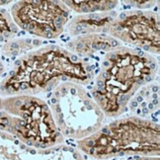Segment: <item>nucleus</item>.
<instances>
[{
    "mask_svg": "<svg viewBox=\"0 0 160 160\" xmlns=\"http://www.w3.org/2000/svg\"><path fill=\"white\" fill-rule=\"evenodd\" d=\"M70 11L78 14L111 12L119 4V0H59Z\"/></svg>",
    "mask_w": 160,
    "mask_h": 160,
    "instance_id": "obj_10",
    "label": "nucleus"
},
{
    "mask_svg": "<svg viewBox=\"0 0 160 160\" xmlns=\"http://www.w3.org/2000/svg\"><path fill=\"white\" fill-rule=\"evenodd\" d=\"M0 110L9 115L5 132L24 144L46 149L63 142L50 107L37 96L5 97L0 100Z\"/></svg>",
    "mask_w": 160,
    "mask_h": 160,
    "instance_id": "obj_4",
    "label": "nucleus"
},
{
    "mask_svg": "<svg viewBox=\"0 0 160 160\" xmlns=\"http://www.w3.org/2000/svg\"><path fill=\"white\" fill-rule=\"evenodd\" d=\"M122 46V42L107 34L77 36L65 45L66 50L79 58H90L97 52H108Z\"/></svg>",
    "mask_w": 160,
    "mask_h": 160,
    "instance_id": "obj_8",
    "label": "nucleus"
},
{
    "mask_svg": "<svg viewBox=\"0 0 160 160\" xmlns=\"http://www.w3.org/2000/svg\"><path fill=\"white\" fill-rule=\"evenodd\" d=\"M112 12V11H111ZM111 12H97V13L81 14L72 18L67 22L65 29L71 37L87 34L105 33L108 24L116 16Z\"/></svg>",
    "mask_w": 160,
    "mask_h": 160,
    "instance_id": "obj_9",
    "label": "nucleus"
},
{
    "mask_svg": "<svg viewBox=\"0 0 160 160\" xmlns=\"http://www.w3.org/2000/svg\"><path fill=\"white\" fill-rule=\"evenodd\" d=\"M18 33V27L14 23L10 13L0 8V42L8 41Z\"/></svg>",
    "mask_w": 160,
    "mask_h": 160,
    "instance_id": "obj_11",
    "label": "nucleus"
},
{
    "mask_svg": "<svg viewBox=\"0 0 160 160\" xmlns=\"http://www.w3.org/2000/svg\"><path fill=\"white\" fill-rule=\"evenodd\" d=\"M12 1H13V0H0V7H1V6H4V5H7Z\"/></svg>",
    "mask_w": 160,
    "mask_h": 160,
    "instance_id": "obj_15",
    "label": "nucleus"
},
{
    "mask_svg": "<svg viewBox=\"0 0 160 160\" xmlns=\"http://www.w3.org/2000/svg\"><path fill=\"white\" fill-rule=\"evenodd\" d=\"M128 160H159L158 156H143V157H138V158H130Z\"/></svg>",
    "mask_w": 160,
    "mask_h": 160,
    "instance_id": "obj_13",
    "label": "nucleus"
},
{
    "mask_svg": "<svg viewBox=\"0 0 160 160\" xmlns=\"http://www.w3.org/2000/svg\"><path fill=\"white\" fill-rule=\"evenodd\" d=\"M159 126L154 122L128 117L110 122L89 137L79 139L77 146L95 159L116 156H158Z\"/></svg>",
    "mask_w": 160,
    "mask_h": 160,
    "instance_id": "obj_3",
    "label": "nucleus"
},
{
    "mask_svg": "<svg viewBox=\"0 0 160 160\" xmlns=\"http://www.w3.org/2000/svg\"><path fill=\"white\" fill-rule=\"evenodd\" d=\"M125 4L135 9H148L153 7L157 0H122Z\"/></svg>",
    "mask_w": 160,
    "mask_h": 160,
    "instance_id": "obj_12",
    "label": "nucleus"
},
{
    "mask_svg": "<svg viewBox=\"0 0 160 160\" xmlns=\"http://www.w3.org/2000/svg\"><path fill=\"white\" fill-rule=\"evenodd\" d=\"M95 77L90 62L59 46H45L18 58L0 82L3 96H36L52 92L58 85L70 81L90 84Z\"/></svg>",
    "mask_w": 160,
    "mask_h": 160,
    "instance_id": "obj_1",
    "label": "nucleus"
},
{
    "mask_svg": "<svg viewBox=\"0 0 160 160\" xmlns=\"http://www.w3.org/2000/svg\"><path fill=\"white\" fill-rule=\"evenodd\" d=\"M105 33L134 48L159 54V16L153 11L135 9L122 12L108 24Z\"/></svg>",
    "mask_w": 160,
    "mask_h": 160,
    "instance_id": "obj_7",
    "label": "nucleus"
},
{
    "mask_svg": "<svg viewBox=\"0 0 160 160\" xmlns=\"http://www.w3.org/2000/svg\"><path fill=\"white\" fill-rule=\"evenodd\" d=\"M4 64L2 62V59L1 58H0V78H1V76L3 75V73H4Z\"/></svg>",
    "mask_w": 160,
    "mask_h": 160,
    "instance_id": "obj_14",
    "label": "nucleus"
},
{
    "mask_svg": "<svg viewBox=\"0 0 160 160\" xmlns=\"http://www.w3.org/2000/svg\"><path fill=\"white\" fill-rule=\"evenodd\" d=\"M158 67L155 58L138 48L121 46L110 51L102 59L92 98L106 116L119 117L135 92L154 80Z\"/></svg>",
    "mask_w": 160,
    "mask_h": 160,
    "instance_id": "obj_2",
    "label": "nucleus"
},
{
    "mask_svg": "<svg viewBox=\"0 0 160 160\" xmlns=\"http://www.w3.org/2000/svg\"><path fill=\"white\" fill-rule=\"evenodd\" d=\"M48 98L54 122L62 137L79 140L101 128L104 113L83 85L62 82Z\"/></svg>",
    "mask_w": 160,
    "mask_h": 160,
    "instance_id": "obj_5",
    "label": "nucleus"
},
{
    "mask_svg": "<svg viewBox=\"0 0 160 160\" xmlns=\"http://www.w3.org/2000/svg\"><path fill=\"white\" fill-rule=\"evenodd\" d=\"M18 28L42 39H57L63 33L71 11L59 0H18L11 7Z\"/></svg>",
    "mask_w": 160,
    "mask_h": 160,
    "instance_id": "obj_6",
    "label": "nucleus"
}]
</instances>
